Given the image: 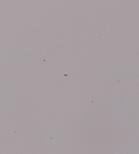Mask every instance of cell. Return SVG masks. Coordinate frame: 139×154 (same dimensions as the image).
Here are the masks:
<instances>
[]
</instances>
